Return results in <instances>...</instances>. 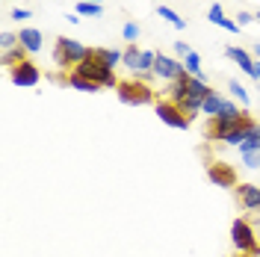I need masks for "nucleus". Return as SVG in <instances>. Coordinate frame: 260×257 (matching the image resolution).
<instances>
[{"label": "nucleus", "instance_id": "nucleus-23", "mask_svg": "<svg viewBox=\"0 0 260 257\" xmlns=\"http://www.w3.org/2000/svg\"><path fill=\"white\" fill-rule=\"evenodd\" d=\"M77 15L80 18H101L104 15V6L101 3H83V0H77Z\"/></svg>", "mask_w": 260, "mask_h": 257}, {"label": "nucleus", "instance_id": "nucleus-12", "mask_svg": "<svg viewBox=\"0 0 260 257\" xmlns=\"http://www.w3.org/2000/svg\"><path fill=\"white\" fill-rule=\"evenodd\" d=\"M207 21H210V24H216L219 30H228V33H234V36H237V33L243 30V27H240V24H237L234 18H228V15H225V9H222V3H210V9H207Z\"/></svg>", "mask_w": 260, "mask_h": 257}, {"label": "nucleus", "instance_id": "nucleus-4", "mask_svg": "<svg viewBox=\"0 0 260 257\" xmlns=\"http://www.w3.org/2000/svg\"><path fill=\"white\" fill-rule=\"evenodd\" d=\"M115 92H118V101L127 104V107H142V104H151V101H154V89H151L145 80H139V77L118 80Z\"/></svg>", "mask_w": 260, "mask_h": 257}, {"label": "nucleus", "instance_id": "nucleus-8", "mask_svg": "<svg viewBox=\"0 0 260 257\" xmlns=\"http://www.w3.org/2000/svg\"><path fill=\"white\" fill-rule=\"evenodd\" d=\"M183 74H186L183 62L172 59V56H166V53H157V62H154V77H160V80H166V83H175L178 77H183Z\"/></svg>", "mask_w": 260, "mask_h": 257}, {"label": "nucleus", "instance_id": "nucleus-6", "mask_svg": "<svg viewBox=\"0 0 260 257\" xmlns=\"http://www.w3.org/2000/svg\"><path fill=\"white\" fill-rule=\"evenodd\" d=\"M248 121V113H225V115H216V118H210V124H207V136L210 139H225V133H231V130H237L240 124H245Z\"/></svg>", "mask_w": 260, "mask_h": 257}, {"label": "nucleus", "instance_id": "nucleus-31", "mask_svg": "<svg viewBox=\"0 0 260 257\" xmlns=\"http://www.w3.org/2000/svg\"><path fill=\"white\" fill-rule=\"evenodd\" d=\"M189 50H192V48H189V45H186V42H175V53H178L180 59H183V56H186V53H189Z\"/></svg>", "mask_w": 260, "mask_h": 257}, {"label": "nucleus", "instance_id": "nucleus-28", "mask_svg": "<svg viewBox=\"0 0 260 257\" xmlns=\"http://www.w3.org/2000/svg\"><path fill=\"white\" fill-rule=\"evenodd\" d=\"M234 21H237L240 27H245V24H251V21H257V18H254V12H237Z\"/></svg>", "mask_w": 260, "mask_h": 257}, {"label": "nucleus", "instance_id": "nucleus-25", "mask_svg": "<svg viewBox=\"0 0 260 257\" xmlns=\"http://www.w3.org/2000/svg\"><path fill=\"white\" fill-rule=\"evenodd\" d=\"M121 39H124L127 45H136V42H139V24H136V21H124V27H121Z\"/></svg>", "mask_w": 260, "mask_h": 257}, {"label": "nucleus", "instance_id": "nucleus-29", "mask_svg": "<svg viewBox=\"0 0 260 257\" xmlns=\"http://www.w3.org/2000/svg\"><path fill=\"white\" fill-rule=\"evenodd\" d=\"M9 18H12V21H27V18H32V12L30 9H12Z\"/></svg>", "mask_w": 260, "mask_h": 257}, {"label": "nucleus", "instance_id": "nucleus-9", "mask_svg": "<svg viewBox=\"0 0 260 257\" xmlns=\"http://www.w3.org/2000/svg\"><path fill=\"white\" fill-rule=\"evenodd\" d=\"M207 177H210L216 186H222V189L237 186V172H234V166H228V163H222V160L207 163Z\"/></svg>", "mask_w": 260, "mask_h": 257}, {"label": "nucleus", "instance_id": "nucleus-17", "mask_svg": "<svg viewBox=\"0 0 260 257\" xmlns=\"http://www.w3.org/2000/svg\"><path fill=\"white\" fill-rule=\"evenodd\" d=\"M157 15H160L162 21H169V24H172V27H175L178 33H183V30H186V21H183V18H180L178 12L172 9V6H166V3H160V6H157Z\"/></svg>", "mask_w": 260, "mask_h": 257}, {"label": "nucleus", "instance_id": "nucleus-22", "mask_svg": "<svg viewBox=\"0 0 260 257\" xmlns=\"http://www.w3.org/2000/svg\"><path fill=\"white\" fill-rule=\"evenodd\" d=\"M121 62H124V68H130V71L136 74V68H139V62H142V50H139V45H127Z\"/></svg>", "mask_w": 260, "mask_h": 257}, {"label": "nucleus", "instance_id": "nucleus-3", "mask_svg": "<svg viewBox=\"0 0 260 257\" xmlns=\"http://www.w3.org/2000/svg\"><path fill=\"white\" fill-rule=\"evenodd\" d=\"M92 50L95 48L83 45V42H77V39H65V36H59V39H56V50H53V59H56L59 68H71V71H74L83 59L92 56Z\"/></svg>", "mask_w": 260, "mask_h": 257}, {"label": "nucleus", "instance_id": "nucleus-30", "mask_svg": "<svg viewBox=\"0 0 260 257\" xmlns=\"http://www.w3.org/2000/svg\"><path fill=\"white\" fill-rule=\"evenodd\" d=\"M243 163L248 166V169H260V163H257V154H243Z\"/></svg>", "mask_w": 260, "mask_h": 257}, {"label": "nucleus", "instance_id": "nucleus-15", "mask_svg": "<svg viewBox=\"0 0 260 257\" xmlns=\"http://www.w3.org/2000/svg\"><path fill=\"white\" fill-rule=\"evenodd\" d=\"M225 56H228V59H234V62L240 65V68H243V71L248 74V77L254 74V56H251L248 50L237 48V45H228V48H225Z\"/></svg>", "mask_w": 260, "mask_h": 257}, {"label": "nucleus", "instance_id": "nucleus-33", "mask_svg": "<svg viewBox=\"0 0 260 257\" xmlns=\"http://www.w3.org/2000/svg\"><path fill=\"white\" fill-rule=\"evenodd\" d=\"M254 56H257V59H260V45H254Z\"/></svg>", "mask_w": 260, "mask_h": 257}, {"label": "nucleus", "instance_id": "nucleus-10", "mask_svg": "<svg viewBox=\"0 0 260 257\" xmlns=\"http://www.w3.org/2000/svg\"><path fill=\"white\" fill-rule=\"evenodd\" d=\"M39 80H42V71L30 59H24V62H18L12 68V83L15 86H39Z\"/></svg>", "mask_w": 260, "mask_h": 257}, {"label": "nucleus", "instance_id": "nucleus-35", "mask_svg": "<svg viewBox=\"0 0 260 257\" xmlns=\"http://www.w3.org/2000/svg\"><path fill=\"white\" fill-rule=\"evenodd\" d=\"M254 18H257V21H260V9H257V12H254Z\"/></svg>", "mask_w": 260, "mask_h": 257}, {"label": "nucleus", "instance_id": "nucleus-37", "mask_svg": "<svg viewBox=\"0 0 260 257\" xmlns=\"http://www.w3.org/2000/svg\"><path fill=\"white\" fill-rule=\"evenodd\" d=\"M245 257H248V254H245Z\"/></svg>", "mask_w": 260, "mask_h": 257}, {"label": "nucleus", "instance_id": "nucleus-24", "mask_svg": "<svg viewBox=\"0 0 260 257\" xmlns=\"http://www.w3.org/2000/svg\"><path fill=\"white\" fill-rule=\"evenodd\" d=\"M95 53L98 56H101V59H104V62L110 65V68H115V65L121 62V59H124V53H121V50H107V48H95Z\"/></svg>", "mask_w": 260, "mask_h": 257}, {"label": "nucleus", "instance_id": "nucleus-34", "mask_svg": "<svg viewBox=\"0 0 260 257\" xmlns=\"http://www.w3.org/2000/svg\"><path fill=\"white\" fill-rule=\"evenodd\" d=\"M83 3H101V0H83Z\"/></svg>", "mask_w": 260, "mask_h": 257}, {"label": "nucleus", "instance_id": "nucleus-19", "mask_svg": "<svg viewBox=\"0 0 260 257\" xmlns=\"http://www.w3.org/2000/svg\"><path fill=\"white\" fill-rule=\"evenodd\" d=\"M180 62H183V68H186V74H189V77H198V80H204V71H201V56H198L195 50H189V53H186Z\"/></svg>", "mask_w": 260, "mask_h": 257}, {"label": "nucleus", "instance_id": "nucleus-18", "mask_svg": "<svg viewBox=\"0 0 260 257\" xmlns=\"http://www.w3.org/2000/svg\"><path fill=\"white\" fill-rule=\"evenodd\" d=\"M154 62H157V50H142V62L136 68V74L133 77H139V80H145L154 74Z\"/></svg>", "mask_w": 260, "mask_h": 257}, {"label": "nucleus", "instance_id": "nucleus-2", "mask_svg": "<svg viewBox=\"0 0 260 257\" xmlns=\"http://www.w3.org/2000/svg\"><path fill=\"white\" fill-rule=\"evenodd\" d=\"M71 74H77V77H86V80L98 83L101 89H115V86H118V80H115V68H110V65L104 62L95 50H92V56H89V59H83V62L71 71Z\"/></svg>", "mask_w": 260, "mask_h": 257}, {"label": "nucleus", "instance_id": "nucleus-7", "mask_svg": "<svg viewBox=\"0 0 260 257\" xmlns=\"http://www.w3.org/2000/svg\"><path fill=\"white\" fill-rule=\"evenodd\" d=\"M157 118H160L162 124L175 127V130H189V124H192V118L183 113V110H180L175 101H169V98L157 104Z\"/></svg>", "mask_w": 260, "mask_h": 257}, {"label": "nucleus", "instance_id": "nucleus-11", "mask_svg": "<svg viewBox=\"0 0 260 257\" xmlns=\"http://www.w3.org/2000/svg\"><path fill=\"white\" fill-rule=\"evenodd\" d=\"M201 113L210 115V118H216V115L240 113V110H237V104H234V101H228V98H222V95H216V92H213L210 98H204V104H201Z\"/></svg>", "mask_w": 260, "mask_h": 257}, {"label": "nucleus", "instance_id": "nucleus-21", "mask_svg": "<svg viewBox=\"0 0 260 257\" xmlns=\"http://www.w3.org/2000/svg\"><path fill=\"white\" fill-rule=\"evenodd\" d=\"M62 83H68L71 89H80V92H92V95H95V92H101V86H98V83L86 80V77H77V74H68Z\"/></svg>", "mask_w": 260, "mask_h": 257}, {"label": "nucleus", "instance_id": "nucleus-5", "mask_svg": "<svg viewBox=\"0 0 260 257\" xmlns=\"http://www.w3.org/2000/svg\"><path fill=\"white\" fill-rule=\"evenodd\" d=\"M231 242H234V248L240 254L260 257L257 234H254V228L248 225V219H234V225H231Z\"/></svg>", "mask_w": 260, "mask_h": 257}, {"label": "nucleus", "instance_id": "nucleus-32", "mask_svg": "<svg viewBox=\"0 0 260 257\" xmlns=\"http://www.w3.org/2000/svg\"><path fill=\"white\" fill-rule=\"evenodd\" d=\"M251 80L260 83V59H254V74H251Z\"/></svg>", "mask_w": 260, "mask_h": 257}, {"label": "nucleus", "instance_id": "nucleus-13", "mask_svg": "<svg viewBox=\"0 0 260 257\" xmlns=\"http://www.w3.org/2000/svg\"><path fill=\"white\" fill-rule=\"evenodd\" d=\"M234 189H237V198H240V204L245 210L257 213L260 210V186H254V183H237Z\"/></svg>", "mask_w": 260, "mask_h": 257}, {"label": "nucleus", "instance_id": "nucleus-14", "mask_svg": "<svg viewBox=\"0 0 260 257\" xmlns=\"http://www.w3.org/2000/svg\"><path fill=\"white\" fill-rule=\"evenodd\" d=\"M18 45L27 50V53H39L42 45H45L42 30H36V27H21V30H18Z\"/></svg>", "mask_w": 260, "mask_h": 257}, {"label": "nucleus", "instance_id": "nucleus-27", "mask_svg": "<svg viewBox=\"0 0 260 257\" xmlns=\"http://www.w3.org/2000/svg\"><path fill=\"white\" fill-rule=\"evenodd\" d=\"M0 48H3V53H6V50H15L18 48V33H9V30L0 33Z\"/></svg>", "mask_w": 260, "mask_h": 257}, {"label": "nucleus", "instance_id": "nucleus-16", "mask_svg": "<svg viewBox=\"0 0 260 257\" xmlns=\"http://www.w3.org/2000/svg\"><path fill=\"white\" fill-rule=\"evenodd\" d=\"M254 124H257V121H251V118H248V121H245V124H240L237 130L225 133V139H222V142H225V145H237V148H240V145H243L245 139H248V130L254 127Z\"/></svg>", "mask_w": 260, "mask_h": 257}, {"label": "nucleus", "instance_id": "nucleus-1", "mask_svg": "<svg viewBox=\"0 0 260 257\" xmlns=\"http://www.w3.org/2000/svg\"><path fill=\"white\" fill-rule=\"evenodd\" d=\"M213 92H216V89H213L207 80H198V77L183 74V77H178L175 83H169V92H166V98H169V101H175L180 110L192 118L195 113H201L204 98H210Z\"/></svg>", "mask_w": 260, "mask_h": 257}, {"label": "nucleus", "instance_id": "nucleus-26", "mask_svg": "<svg viewBox=\"0 0 260 257\" xmlns=\"http://www.w3.org/2000/svg\"><path fill=\"white\" fill-rule=\"evenodd\" d=\"M228 89L234 92V98H237L243 107H248V104H251V98H248V92H245V86L240 80H228Z\"/></svg>", "mask_w": 260, "mask_h": 257}, {"label": "nucleus", "instance_id": "nucleus-36", "mask_svg": "<svg viewBox=\"0 0 260 257\" xmlns=\"http://www.w3.org/2000/svg\"><path fill=\"white\" fill-rule=\"evenodd\" d=\"M257 163H260V154H257Z\"/></svg>", "mask_w": 260, "mask_h": 257}, {"label": "nucleus", "instance_id": "nucleus-20", "mask_svg": "<svg viewBox=\"0 0 260 257\" xmlns=\"http://www.w3.org/2000/svg\"><path fill=\"white\" fill-rule=\"evenodd\" d=\"M240 154H260V124L248 130V139L240 145Z\"/></svg>", "mask_w": 260, "mask_h": 257}]
</instances>
